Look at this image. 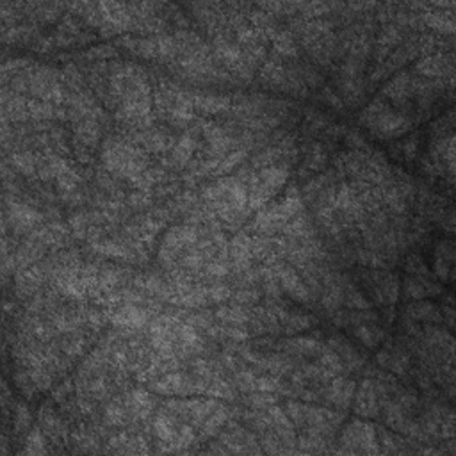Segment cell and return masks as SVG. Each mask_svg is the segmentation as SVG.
Returning a JSON list of instances; mask_svg holds the SVG:
<instances>
[{
	"mask_svg": "<svg viewBox=\"0 0 456 456\" xmlns=\"http://www.w3.org/2000/svg\"><path fill=\"white\" fill-rule=\"evenodd\" d=\"M353 335L367 347H376L380 342L385 341V332L382 328H378L376 325H371V323L356 325L355 330H353Z\"/></svg>",
	"mask_w": 456,
	"mask_h": 456,
	"instance_id": "25",
	"label": "cell"
},
{
	"mask_svg": "<svg viewBox=\"0 0 456 456\" xmlns=\"http://www.w3.org/2000/svg\"><path fill=\"white\" fill-rule=\"evenodd\" d=\"M453 260H455V246L451 241H442L435 251V271L442 280L451 278Z\"/></svg>",
	"mask_w": 456,
	"mask_h": 456,
	"instance_id": "19",
	"label": "cell"
},
{
	"mask_svg": "<svg viewBox=\"0 0 456 456\" xmlns=\"http://www.w3.org/2000/svg\"><path fill=\"white\" fill-rule=\"evenodd\" d=\"M93 250L97 251V253L104 255V257H111V259H127L132 260L134 259V253H132L128 248H125L119 242H113V241H102V242H91Z\"/></svg>",
	"mask_w": 456,
	"mask_h": 456,
	"instance_id": "26",
	"label": "cell"
},
{
	"mask_svg": "<svg viewBox=\"0 0 456 456\" xmlns=\"http://www.w3.org/2000/svg\"><path fill=\"white\" fill-rule=\"evenodd\" d=\"M415 70L430 79H444L446 75L453 73L451 57H446L442 54H430L415 62Z\"/></svg>",
	"mask_w": 456,
	"mask_h": 456,
	"instance_id": "12",
	"label": "cell"
},
{
	"mask_svg": "<svg viewBox=\"0 0 456 456\" xmlns=\"http://www.w3.org/2000/svg\"><path fill=\"white\" fill-rule=\"evenodd\" d=\"M342 303L347 305L351 308H356V310H365V308H371V301L365 298L364 294L356 289L355 285L350 284V282H344V290H342Z\"/></svg>",
	"mask_w": 456,
	"mask_h": 456,
	"instance_id": "28",
	"label": "cell"
},
{
	"mask_svg": "<svg viewBox=\"0 0 456 456\" xmlns=\"http://www.w3.org/2000/svg\"><path fill=\"white\" fill-rule=\"evenodd\" d=\"M284 350L287 353H293V355H301V356H314L317 355L323 346L316 339L310 337H293L289 341H285Z\"/></svg>",
	"mask_w": 456,
	"mask_h": 456,
	"instance_id": "21",
	"label": "cell"
},
{
	"mask_svg": "<svg viewBox=\"0 0 456 456\" xmlns=\"http://www.w3.org/2000/svg\"><path fill=\"white\" fill-rule=\"evenodd\" d=\"M141 145L150 152H166L173 146V139L161 134V132H154V134H145L141 137Z\"/></svg>",
	"mask_w": 456,
	"mask_h": 456,
	"instance_id": "32",
	"label": "cell"
},
{
	"mask_svg": "<svg viewBox=\"0 0 456 456\" xmlns=\"http://www.w3.org/2000/svg\"><path fill=\"white\" fill-rule=\"evenodd\" d=\"M287 176H289V168L285 164H273L255 173L248 189V205L251 211L262 209L284 187Z\"/></svg>",
	"mask_w": 456,
	"mask_h": 456,
	"instance_id": "3",
	"label": "cell"
},
{
	"mask_svg": "<svg viewBox=\"0 0 456 456\" xmlns=\"http://www.w3.org/2000/svg\"><path fill=\"white\" fill-rule=\"evenodd\" d=\"M43 453H47V440H45L43 431L40 428H34L27 437L23 455H43Z\"/></svg>",
	"mask_w": 456,
	"mask_h": 456,
	"instance_id": "34",
	"label": "cell"
},
{
	"mask_svg": "<svg viewBox=\"0 0 456 456\" xmlns=\"http://www.w3.org/2000/svg\"><path fill=\"white\" fill-rule=\"evenodd\" d=\"M253 255H251V239L246 233L237 236L232 241V260L237 271H246L250 266Z\"/></svg>",
	"mask_w": 456,
	"mask_h": 456,
	"instance_id": "18",
	"label": "cell"
},
{
	"mask_svg": "<svg viewBox=\"0 0 456 456\" xmlns=\"http://www.w3.org/2000/svg\"><path fill=\"white\" fill-rule=\"evenodd\" d=\"M193 106L200 113L220 114L223 111H228L230 100L225 97H214V95H196V97H193Z\"/></svg>",
	"mask_w": 456,
	"mask_h": 456,
	"instance_id": "24",
	"label": "cell"
},
{
	"mask_svg": "<svg viewBox=\"0 0 456 456\" xmlns=\"http://www.w3.org/2000/svg\"><path fill=\"white\" fill-rule=\"evenodd\" d=\"M104 166L116 175L123 179H136L141 173L146 171V155L143 150L136 148L134 145H127L123 141H109L104 146V154H102Z\"/></svg>",
	"mask_w": 456,
	"mask_h": 456,
	"instance_id": "2",
	"label": "cell"
},
{
	"mask_svg": "<svg viewBox=\"0 0 456 456\" xmlns=\"http://www.w3.org/2000/svg\"><path fill=\"white\" fill-rule=\"evenodd\" d=\"M417 82H419V80L412 79L408 73H399L398 77H394V79L383 88V95H385L389 100L394 102V104L404 106L408 98L415 95Z\"/></svg>",
	"mask_w": 456,
	"mask_h": 456,
	"instance_id": "10",
	"label": "cell"
},
{
	"mask_svg": "<svg viewBox=\"0 0 456 456\" xmlns=\"http://www.w3.org/2000/svg\"><path fill=\"white\" fill-rule=\"evenodd\" d=\"M29 422H31L29 410H27L23 404H18L16 413H14V428H16V431H22L25 430V428H29Z\"/></svg>",
	"mask_w": 456,
	"mask_h": 456,
	"instance_id": "39",
	"label": "cell"
},
{
	"mask_svg": "<svg viewBox=\"0 0 456 456\" xmlns=\"http://www.w3.org/2000/svg\"><path fill=\"white\" fill-rule=\"evenodd\" d=\"M244 155H246L244 150H237V152H232V154L227 155V157H221L220 164H218V168L214 170V175H223V173L232 171L237 164L242 163Z\"/></svg>",
	"mask_w": 456,
	"mask_h": 456,
	"instance_id": "37",
	"label": "cell"
},
{
	"mask_svg": "<svg viewBox=\"0 0 456 456\" xmlns=\"http://www.w3.org/2000/svg\"><path fill=\"white\" fill-rule=\"evenodd\" d=\"M422 20H424L431 29L440 32H446V34H453L455 32V20H453V14L448 13H424L422 14Z\"/></svg>",
	"mask_w": 456,
	"mask_h": 456,
	"instance_id": "29",
	"label": "cell"
},
{
	"mask_svg": "<svg viewBox=\"0 0 456 456\" xmlns=\"http://www.w3.org/2000/svg\"><path fill=\"white\" fill-rule=\"evenodd\" d=\"M128 419H130V413H128L127 407L123 408L122 404L113 403L107 407L106 410V422L109 426H123L127 424Z\"/></svg>",
	"mask_w": 456,
	"mask_h": 456,
	"instance_id": "36",
	"label": "cell"
},
{
	"mask_svg": "<svg viewBox=\"0 0 456 456\" xmlns=\"http://www.w3.org/2000/svg\"><path fill=\"white\" fill-rule=\"evenodd\" d=\"M8 216L11 225H13V228H16V230L31 228L43 220V216H41L40 212H36L34 209H31V207L25 205V203H18V202H9Z\"/></svg>",
	"mask_w": 456,
	"mask_h": 456,
	"instance_id": "17",
	"label": "cell"
},
{
	"mask_svg": "<svg viewBox=\"0 0 456 456\" xmlns=\"http://www.w3.org/2000/svg\"><path fill=\"white\" fill-rule=\"evenodd\" d=\"M330 346H332V350L337 353L339 358L342 360V364L346 365V367L360 369L362 365H364L365 358L360 355V351H356L355 347L351 346L350 342L341 341V339L334 337L332 341H330Z\"/></svg>",
	"mask_w": 456,
	"mask_h": 456,
	"instance_id": "20",
	"label": "cell"
},
{
	"mask_svg": "<svg viewBox=\"0 0 456 456\" xmlns=\"http://www.w3.org/2000/svg\"><path fill=\"white\" fill-rule=\"evenodd\" d=\"M198 241L196 228L193 227H175L171 228L170 232L164 237L161 250H159V259L164 264H171L176 259L180 251L194 244Z\"/></svg>",
	"mask_w": 456,
	"mask_h": 456,
	"instance_id": "7",
	"label": "cell"
},
{
	"mask_svg": "<svg viewBox=\"0 0 456 456\" xmlns=\"http://www.w3.org/2000/svg\"><path fill=\"white\" fill-rule=\"evenodd\" d=\"M216 317L223 321L227 326H242L246 321L250 319V316H248L244 310H241V308L237 307L220 308V310L216 312Z\"/></svg>",
	"mask_w": 456,
	"mask_h": 456,
	"instance_id": "33",
	"label": "cell"
},
{
	"mask_svg": "<svg viewBox=\"0 0 456 456\" xmlns=\"http://www.w3.org/2000/svg\"><path fill=\"white\" fill-rule=\"evenodd\" d=\"M271 40H273V49L277 50L280 56L296 57V54H298V47H296V43H294L293 38H290L287 32L277 31L271 36Z\"/></svg>",
	"mask_w": 456,
	"mask_h": 456,
	"instance_id": "31",
	"label": "cell"
},
{
	"mask_svg": "<svg viewBox=\"0 0 456 456\" xmlns=\"http://www.w3.org/2000/svg\"><path fill=\"white\" fill-rule=\"evenodd\" d=\"M355 396V383L347 378H334L330 380L328 391H326V401L339 408H347Z\"/></svg>",
	"mask_w": 456,
	"mask_h": 456,
	"instance_id": "14",
	"label": "cell"
},
{
	"mask_svg": "<svg viewBox=\"0 0 456 456\" xmlns=\"http://www.w3.org/2000/svg\"><path fill=\"white\" fill-rule=\"evenodd\" d=\"M273 271H275L277 278L280 280V287L289 294L290 298L301 303L310 301V289H308V285L305 284L303 277H299L296 269L289 268V266H284V264H278V266H275Z\"/></svg>",
	"mask_w": 456,
	"mask_h": 456,
	"instance_id": "8",
	"label": "cell"
},
{
	"mask_svg": "<svg viewBox=\"0 0 456 456\" xmlns=\"http://www.w3.org/2000/svg\"><path fill=\"white\" fill-rule=\"evenodd\" d=\"M194 148H196V143L191 136H182L179 139V143L173 148V155H171V161L175 163V166L184 168L187 164V161L193 155Z\"/></svg>",
	"mask_w": 456,
	"mask_h": 456,
	"instance_id": "27",
	"label": "cell"
},
{
	"mask_svg": "<svg viewBox=\"0 0 456 456\" xmlns=\"http://www.w3.org/2000/svg\"><path fill=\"white\" fill-rule=\"evenodd\" d=\"M299 211H301L299 194H296L294 189H290L289 193L285 194L284 200H280L278 203H273L269 209L262 211L255 218V228L262 230V232L280 230V228H284V225L293 220Z\"/></svg>",
	"mask_w": 456,
	"mask_h": 456,
	"instance_id": "4",
	"label": "cell"
},
{
	"mask_svg": "<svg viewBox=\"0 0 456 456\" xmlns=\"http://www.w3.org/2000/svg\"><path fill=\"white\" fill-rule=\"evenodd\" d=\"M440 293H442L440 285L435 284L428 273H424V275H410L407 282H404V294L410 299H424Z\"/></svg>",
	"mask_w": 456,
	"mask_h": 456,
	"instance_id": "13",
	"label": "cell"
},
{
	"mask_svg": "<svg viewBox=\"0 0 456 456\" xmlns=\"http://www.w3.org/2000/svg\"><path fill=\"white\" fill-rule=\"evenodd\" d=\"M399 40H401V32L398 31V27H387V29H383L382 36H380V40H378V49H380V52H378V59H382L383 54H389V50L394 47L396 43H399Z\"/></svg>",
	"mask_w": 456,
	"mask_h": 456,
	"instance_id": "35",
	"label": "cell"
},
{
	"mask_svg": "<svg viewBox=\"0 0 456 456\" xmlns=\"http://www.w3.org/2000/svg\"><path fill=\"white\" fill-rule=\"evenodd\" d=\"M13 166L16 168L18 171H22L25 175H31L38 170L36 166V161L32 159V155L29 154H13Z\"/></svg>",
	"mask_w": 456,
	"mask_h": 456,
	"instance_id": "38",
	"label": "cell"
},
{
	"mask_svg": "<svg viewBox=\"0 0 456 456\" xmlns=\"http://www.w3.org/2000/svg\"><path fill=\"white\" fill-rule=\"evenodd\" d=\"M407 316L410 319L424 321V323H442V312L435 307L433 303H413L408 305Z\"/></svg>",
	"mask_w": 456,
	"mask_h": 456,
	"instance_id": "22",
	"label": "cell"
},
{
	"mask_svg": "<svg viewBox=\"0 0 456 456\" xmlns=\"http://www.w3.org/2000/svg\"><path fill=\"white\" fill-rule=\"evenodd\" d=\"M378 364L396 374H404L408 371V365H410V358H408L404 350H401V347L398 346H392V344H387V346L378 353Z\"/></svg>",
	"mask_w": 456,
	"mask_h": 456,
	"instance_id": "16",
	"label": "cell"
},
{
	"mask_svg": "<svg viewBox=\"0 0 456 456\" xmlns=\"http://www.w3.org/2000/svg\"><path fill=\"white\" fill-rule=\"evenodd\" d=\"M157 394L164 396H189V394H198L200 391V380H194L191 376L180 373H171L168 376L161 378L159 382L154 383L152 387Z\"/></svg>",
	"mask_w": 456,
	"mask_h": 456,
	"instance_id": "9",
	"label": "cell"
},
{
	"mask_svg": "<svg viewBox=\"0 0 456 456\" xmlns=\"http://www.w3.org/2000/svg\"><path fill=\"white\" fill-rule=\"evenodd\" d=\"M207 271L212 277H225V275H228V266L223 260H216V262H211L207 266Z\"/></svg>",
	"mask_w": 456,
	"mask_h": 456,
	"instance_id": "41",
	"label": "cell"
},
{
	"mask_svg": "<svg viewBox=\"0 0 456 456\" xmlns=\"http://www.w3.org/2000/svg\"><path fill=\"white\" fill-rule=\"evenodd\" d=\"M152 408H154V401L145 391H132L127 396V410L130 415L143 419L152 412Z\"/></svg>",
	"mask_w": 456,
	"mask_h": 456,
	"instance_id": "23",
	"label": "cell"
},
{
	"mask_svg": "<svg viewBox=\"0 0 456 456\" xmlns=\"http://www.w3.org/2000/svg\"><path fill=\"white\" fill-rule=\"evenodd\" d=\"M257 298H259L257 290H241V293L237 294L233 301H236L237 305H248V303H253Z\"/></svg>",
	"mask_w": 456,
	"mask_h": 456,
	"instance_id": "42",
	"label": "cell"
},
{
	"mask_svg": "<svg viewBox=\"0 0 456 456\" xmlns=\"http://www.w3.org/2000/svg\"><path fill=\"white\" fill-rule=\"evenodd\" d=\"M111 321L119 328H143L148 323V312L136 305H125L111 314Z\"/></svg>",
	"mask_w": 456,
	"mask_h": 456,
	"instance_id": "15",
	"label": "cell"
},
{
	"mask_svg": "<svg viewBox=\"0 0 456 456\" xmlns=\"http://www.w3.org/2000/svg\"><path fill=\"white\" fill-rule=\"evenodd\" d=\"M364 284L369 290V298L380 307H392L398 301L399 282L389 271H369L364 275Z\"/></svg>",
	"mask_w": 456,
	"mask_h": 456,
	"instance_id": "6",
	"label": "cell"
},
{
	"mask_svg": "<svg viewBox=\"0 0 456 456\" xmlns=\"http://www.w3.org/2000/svg\"><path fill=\"white\" fill-rule=\"evenodd\" d=\"M355 412L362 417H376L380 412V396L371 380H364L356 392Z\"/></svg>",
	"mask_w": 456,
	"mask_h": 456,
	"instance_id": "11",
	"label": "cell"
},
{
	"mask_svg": "<svg viewBox=\"0 0 456 456\" xmlns=\"http://www.w3.org/2000/svg\"><path fill=\"white\" fill-rule=\"evenodd\" d=\"M360 122L380 139H394L403 136L412 127V119L382 100H374L371 106L365 107L364 113L360 114Z\"/></svg>",
	"mask_w": 456,
	"mask_h": 456,
	"instance_id": "1",
	"label": "cell"
},
{
	"mask_svg": "<svg viewBox=\"0 0 456 456\" xmlns=\"http://www.w3.org/2000/svg\"><path fill=\"white\" fill-rule=\"evenodd\" d=\"M341 442L344 448L342 453H364V455H376L380 453L374 426L362 421H353L346 430L342 431Z\"/></svg>",
	"mask_w": 456,
	"mask_h": 456,
	"instance_id": "5",
	"label": "cell"
},
{
	"mask_svg": "<svg viewBox=\"0 0 456 456\" xmlns=\"http://www.w3.org/2000/svg\"><path fill=\"white\" fill-rule=\"evenodd\" d=\"M260 79H262V82L273 86V88H275V86H280V84L287 82V79H285L284 66H282L278 61H268V62H266V66H264L262 71H260Z\"/></svg>",
	"mask_w": 456,
	"mask_h": 456,
	"instance_id": "30",
	"label": "cell"
},
{
	"mask_svg": "<svg viewBox=\"0 0 456 456\" xmlns=\"http://www.w3.org/2000/svg\"><path fill=\"white\" fill-rule=\"evenodd\" d=\"M230 298V289L225 285H212L209 287V299L211 303H221Z\"/></svg>",
	"mask_w": 456,
	"mask_h": 456,
	"instance_id": "40",
	"label": "cell"
}]
</instances>
